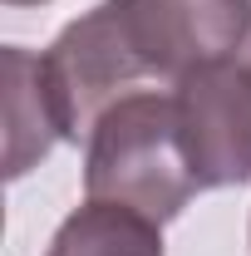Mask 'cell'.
Here are the masks:
<instances>
[{
	"label": "cell",
	"mask_w": 251,
	"mask_h": 256,
	"mask_svg": "<svg viewBox=\"0 0 251 256\" xmlns=\"http://www.w3.org/2000/svg\"><path fill=\"white\" fill-rule=\"evenodd\" d=\"M192 192L202 188L182 148L178 98L158 89H133L118 104H108L94 133L84 138V197L133 207L168 226L172 217H182Z\"/></svg>",
	"instance_id": "1"
},
{
	"label": "cell",
	"mask_w": 251,
	"mask_h": 256,
	"mask_svg": "<svg viewBox=\"0 0 251 256\" xmlns=\"http://www.w3.org/2000/svg\"><path fill=\"white\" fill-rule=\"evenodd\" d=\"M40 64H44V84H50L54 114H60L64 143L89 138L104 108L133 94L138 79H148L118 0H98L89 15L69 20L54 34V44L40 54Z\"/></svg>",
	"instance_id": "2"
},
{
	"label": "cell",
	"mask_w": 251,
	"mask_h": 256,
	"mask_svg": "<svg viewBox=\"0 0 251 256\" xmlns=\"http://www.w3.org/2000/svg\"><path fill=\"white\" fill-rule=\"evenodd\" d=\"M178 124L197 188L251 182V54H232L172 84Z\"/></svg>",
	"instance_id": "3"
},
{
	"label": "cell",
	"mask_w": 251,
	"mask_h": 256,
	"mask_svg": "<svg viewBox=\"0 0 251 256\" xmlns=\"http://www.w3.org/2000/svg\"><path fill=\"white\" fill-rule=\"evenodd\" d=\"M148 79H188L242 54L251 40V0H118Z\"/></svg>",
	"instance_id": "4"
},
{
	"label": "cell",
	"mask_w": 251,
	"mask_h": 256,
	"mask_svg": "<svg viewBox=\"0 0 251 256\" xmlns=\"http://www.w3.org/2000/svg\"><path fill=\"white\" fill-rule=\"evenodd\" d=\"M0 84H5V178L15 182L34 162L50 158L54 143H64V128L44 84V64L25 44L0 50Z\"/></svg>",
	"instance_id": "5"
},
{
	"label": "cell",
	"mask_w": 251,
	"mask_h": 256,
	"mask_svg": "<svg viewBox=\"0 0 251 256\" xmlns=\"http://www.w3.org/2000/svg\"><path fill=\"white\" fill-rule=\"evenodd\" d=\"M44 256H162V226L133 207L84 197L60 222Z\"/></svg>",
	"instance_id": "6"
},
{
	"label": "cell",
	"mask_w": 251,
	"mask_h": 256,
	"mask_svg": "<svg viewBox=\"0 0 251 256\" xmlns=\"http://www.w3.org/2000/svg\"><path fill=\"white\" fill-rule=\"evenodd\" d=\"M10 10H25V5H44V0H5Z\"/></svg>",
	"instance_id": "7"
},
{
	"label": "cell",
	"mask_w": 251,
	"mask_h": 256,
	"mask_svg": "<svg viewBox=\"0 0 251 256\" xmlns=\"http://www.w3.org/2000/svg\"><path fill=\"white\" fill-rule=\"evenodd\" d=\"M246 54H251V44H246Z\"/></svg>",
	"instance_id": "8"
}]
</instances>
